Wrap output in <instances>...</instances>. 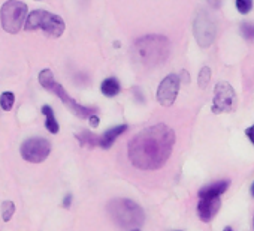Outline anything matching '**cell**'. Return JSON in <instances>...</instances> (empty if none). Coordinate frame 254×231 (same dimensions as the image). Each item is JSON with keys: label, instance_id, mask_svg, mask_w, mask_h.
I'll return each instance as SVG.
<instances>
[{"label": "cell", "instance_id": "obj_6", "mask_svg": "<svg viewBox=\"0 0 254 231\" xmlns=\"http://www.w3.org/2000/svg\"><path fill=\"white\" fill-rule=\"evenodd\" d=\"M193 30L196 35L197 44L203 48H208L215 39L217 26H215L214 18L208 12L199 11L193 23Z\"/></svg>", "mask_w": 254, "mask_h": 231}, {"label": "cell", "instance_id": "obj_25", "mask_svg": "<svg viewBox=\"0 0 254 231\" xmlns=\"http://www.w3.org/2000/svg\"><path fill=\"white\" fill-rule=\"evenodd\" d=\"M70 203H72V194H67L63 200V207H70Z\"/></svg>", "mask_w": 254, "mask_h": 231}, {"label": "cell", "instance_id": "obj_23", "mask_svg": "<svg viewBox=\"0 0 254 231\" xmlns=\"http://www.w3.org/2000/svg\"><path fill=\"white\" fill-rule=\"evenodd\" d=\"M245 135H247V138L254 144V125H253V126H250V128L245 131Z\"/></svg>", "mask_w": 254, "mask_h": 231}, {"label": "cell", "instance_id": "obj_14", "mask_svg": "<svg viewBox=\"0 0 254 231\" xmlns=\"http://www.w3.org/2000/svg\"><path fill=\"white\" fill-rule=\"evenodd\" d=\"M42 113L45 116V128L48 129V132L51 134H57L59 132V123L56 120V116L54 111L50 105H44L42 107Z\"/></svg>", "mask_w": 254, "mask_h": 231}, {"label": "cell", "instance_id": "obj_19", "mask_svg": "<svg viewBox=\"0 0 254 231\" xmlns=\"http://www.w3.org/2000/svg\"><path fill=\"white\" fill-rule=\"evenodd\" d=\"M209 80H211V69L208 66H203L199 72V78H197V83H199V87L200 89H205L208 84H209Z\"/></svg>", "mask_w": 254, "mask_h": 231}, {"label": "cell", "instance_id": "obj_3", "mask_svg": "<svg viewBox=\"0 0 254 231\" xmlns=\"http://www.w3.org/2000/svg\"><path fill=\"white\" fill-rule=\"evenodd\" d=\"M112 219L123 228H138L145 221V213L142 207L127 198L112 200L108 206Z\"/></svg>", "mask_w": 254, "mask_h": 231}, {"label": "cell", "instance_id": "obj_16", "mask_svg": "<svg viewBox=\"0 0 254 231\" xmlns=\"http://www.w3.org/2000/svg\"><path fill=\"white\" fill-rule=\"evenodd\" d=\"M14 102H15V95L12 92H3L2 96H0V107H2V110H5V111L12 110Z\"/></svg>", "mask_w": 254, "mask_h": 231}, {"label": "cell", "instance_id": "obj_9", "mask_svg": "<svg viewBox=\"0 0 254 231\" xmlns=\"http://www.w3.org/2000/svg\"><path fill=\"white\" fill-rule=\"evenodd\" d=\"M47 90H50V92H53L56 96H59L60 99H62V102L64 104V105H67V108L75 114V116H78V117H81V119H90L91 116H94V108H88V107H84V105H81V104H78L66 90H64V87L62 86V84H59L57 81H54Z\"/></svg>", "mask_w": 254, "mask_h": 231}, {"label": "cell", "instance_id": "obj_22", "mask_svg": "<svg viewBox=\"0 0 254 231\" xmlns=\"http://www.w3.org/2000/svg\"><path fill=\"white\" fill-rule=\"evenodd\" d=\"M241 32H242V35H244L247 39H250V41L254 39V27H253L251 24L244 23V24L241 26Z\"/></svg>", "mask_w": 254, "mask_h": 231}, {"label": "cell", "instance_id": "obj_8", "mask_svg": "<svg viewBox=\"0 0 254 231\" xmlns=\"http://www.w3.org/2000/svg\"><path fill=\"white\" fill-rule=\"evenodd\" d=\"M236 105V95L233 87L229 83H218L214 87V102H212V113H227L232 111Z\"/></svg>", "mask_w": 254, "mask_h": 231}, {"label": "cell", "instance_id": "obj_1", "mask_svg": "<svg viewBox=\"0 0 254 231\" xmlns=\"http://www.w3.org/2000/svg\"><path fill=\"white\" fill-rule=\"evenodd\" d=\"M174 144V131L166 125H154L129 143V159L139 170H157L169 159Z\"/></svg>", "mask_w": 254, "mask_h": 231}, {"label": "cell", "instance_id": "obj_27", "mask_svg": "<svg viewBox=\"0 0 254 231\" xmlns=\"http://www.w3.org/2000/svg\"><path fill=\"white\" fill-rule=\"evenodd\" d=\"M224 231H233V230H232L230 227H226V228H224Z\"/></svg>", "mask_w": 254, "mask_h": 231}, {"label": "cell", "instance_id": "obj_4", "mask_svg": "<svg viewBox=\"0 0 254 231\" xmlns=\"http://www.w3.org/2000/svg\"><path fill=\"white\" fill-rule=\"evenodd\" d=\"M24 29L29 32L41 29L47 35H50L53 38H59L63 35L66 24L59 15H54L48 11H33L29 14L26 24H24Z\"/></svg>", "mask_w": 254, "mask_h": 231}, {"label": "cell", "instance_id": "obj_29", "mask_svg": "<svg viewBox=\"0 0 254 231\" xmlns=\"http://www.w3.org/2000/svg\"><path fill=\"white\" fill-rule=\"evenodd\" d=\"M253 227H254V219H253Z\"/></svg>", "mask_w": 254, "mask_h": 231}, {"label": "cell", "instance_id": "obj_13", "mask_svg": "<svg viewBox=\"0 0 254 231\" xmlns=\"http://www.w3.org/2000/svg\"><path fill=\"white\" fill-rule=\"evenodd\" d=\"M126 131H127V125L115 126V128L106 131V132L99 138V146H100L102 149H109V147L115 143V140H117L121 134H124Z\"/></svg>", "mask_w": 254, "mask_h": 231}, {"label": "cell", "instance_id": "obj_15", "mask_svg": "<svg viewBox=\"0 0 254 231\" xmlns=\"http://www.w3.org/2000/svg\"><path fill=\"white\" fill-rule=\"evenodd\" d=\"M120 90H121V87H120V83H118V80L117 78H114V77H111V78H106L102 84H100V92L105 95V96H115V95H118L120 93Z\"/></svg>", "mask_w": 254, "mask_h": 231}, {"label": "cell", "instance_id": "obj_18", "mask_svg": "<svg viewBox=\"0 0 254 231\" xmlns=\"http://www.w3.org/2000/svg\"><path fill=\"white\" fill-rule=\"evenodd\" d=\"M54 81H56V80H54V75H53L51 69H44V71H41V74H39V83H41V86H42L44 89H48Z\"/></svg>", "mask_w": 254, "mask_h": 231}, {"label": "cell", "instance_id": "obj_5", "mask_svg": "<svg viewBox=\"0 0 254 231\" xmlns=\"http://www.w3.org/2000/svg\"><path fill=\"white\" fill-rule=\"evenodd\" d=\"M27 5L23 2H18V0H11V2H6L2 6V26L5 29V32L11 33V35H17L23 24L24 20H27Z\"/></svg>", "mask_w": 254, "mask_h": 231}, {"label": "cell", "instance_id": "obj_17", "mask_svg": "<svg viewBox=\"0 0 254 231\" xmlns=\"http://www.w3.org/2000/svg\"><path fill=\"white\" fill-rule=\"evenodd\" d=\"M81 143V146H87V147H94V146H99V138L90 132H82L76 137Z\"/></svg>", "mask_w": 254, "mask_h": 231}, {"label": "cell", "instance_id": "obj_2", "mask_svg": "<svg viewBox=\"0 0 254 231\" xmlns=\"http://www.w3.org/2000/svg\"><path fill=\"white\" fill-rule=\"evenodd\" d=\"M171 51V44L165 36H145L135 45L136 59L145 66H156L165 62Z\"/></svg>", "mask_w": 254, "mask_h": 231}, {"label": "cell", "instance_id": "obj_24", "mask_svg": "<svg viewBox=\"0 0 254 231\" xmlns=\"http://www.w3.org/2000/svg\"><path fill=\"white\" fill-rule=\"evenodd\" d=\"M88 120H90V126H91V128H97V126H99V123H100L97 116H91V117H90Z\"/></svg>", "mask_w": 254, "mask_h": 231}, {"label": "cell", "instance_id": "obj_7", "mask_svg": "<svg viewBox=\"0 0 254 231\" xmlns=\"http://www.w3.org/2000/svg\"><path fill=\"white\" fill-rule=\"evenodd\" d=\"M51 152V143L45 138L35 137L29 138L21 146V156L24 161L32 164H41L44 162Z\"/></svg>", "mask_w": 254, "mask_h": 231}, {"label": "cell", "instance_id": "obj_28", "mask_svg": "<svg viewBox=\"0 0 254 231\" xmlns=\"http://www.w3.org/2000/svg\"><path fill=\"white\" fill-rule=\"evenodd\" d=\"M132 231H141V230H132Z\"/></svg>", "mask_w": 254, "mask_h": 231}, {"label": "cell", "instance_id": "obj_21", "mask_svg": "<svg viewBox=\"0 0 254 231\" xmlns=\"http://www.w3.org/2000/svg\"><path fill=\"white\" fill-rule=\"evenodd\" d=\"M251 8H253V3L250 2V0H236V9H238L242 15L248 14Z\"/></svg>", "mask_w": 254, "mask_h": 231}, {"label": "cell", "instance_id": "obj_26", "mask_svg": "<svg viewBox=\"0 0 254 231\" xmlns=\"http://www.w3.org/2000/svg\"><path fill=\"white\" fill-rule=\"evenodd\" d=\"M251 195H253V197H254V183H253V185H251Z\"/></svg>", "mask_w": 254, "mask_h": 231}, {"label": "cell", "instance_id": "obj_12", "mask_svg": "<svg viewBox=\"0 0 254 231\" xmlns=\"http://www.w3.org/2000/svg\"><path fill=\"white\" fill-rule=\"evenodd\" d=\"M227 188H229V180L215 182V183H211V185L202 188L199 192V197L200 198H215V197H220L223 192H226Z\"/></svg>", "mask_w": 254, "mask_h": 231}, {"label": "cell", "instance_id": "obj_11", "mask_svg": "<svg viewBox=\"0 0 254 231\" xmlns=\"http://www.w3.org/2000/svg\"><path fill=\"white\" fill-rule=\"evenodd\" d=\"M220 206H221L220 197H215V198H200L199 206H197V213H199V216H200V219L203 222H209V221H212V218L220 210Z\"/></svg>", "mask_w": 254, "mask_h": 231}, {"label": "cell", "instance_id": "obj_10", "mask_svg": "<svg viewBox=\"0 0 254 231\" xmlns=\"http://www.w3.org/2000/svg\"><path fill=\"white\" fill-rule=\"evenodd\" d=\"M178 90H180V77L177 74H169L160 83L156 98L163 107H169L175 102Z\"/></svg>", "mask_w": 254, "mask_h": 231}, {"label": "cell", "instance_id": "obj_20", "mask_svg": "<svg viewBox=\"0 0 254 231\" xmlns=\"http://www.w3.org/2000/svg\"><path fill=\"white\" fill-rule=\"evenodd\" d=\"M15 213V204L12 201H5L2 204V216H3V221H9Z\"/></svg>", "mask_w": 254, "mask_h": 231}]
</instances>
